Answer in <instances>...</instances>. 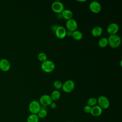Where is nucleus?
<instances>
[{
	"label": "nucleus",
	"mask_w": 122,
	"mask_h": 122,
	"mask_svg": "<svg viewBox=\"0 0 122 122\" xmlns=\"http://www.w3.org/2000/svg\"><path fill=\"white\" fill-rule=\"evenodd\" d=\"M107 39L108 44L112 48H118L121 43V38L117 34L110 35Z\"/></svg>",
	"instance_id": "f257e3e1"
},
{
	"label": "nucleus",
	"mask_w": 122,
	"mask_h": 122,
	"mask_svg": "<svg viewBox=\"0 0 122 122\" xmlns=\"http://www.w3.org/2000/svg\"><path fill=\"white\" fill-rule=\"evenodd\" d=\"M55 64L50 60H46L41 64V70L45 72L50 73L53 71L55 69Z\"/></svg>",
	"instance_id": "f03ea898"
},
{
	"label": "nucleus",
	"mask_w": 122,
	"mask_h": 122,
	"mask_svg": "<svg viewBox=\"0 0 122 122\" xmlns=\"http://www.w3.org/2000/svg\"><path fill=\"white\" fill-rule=\"evenodd\" d=\"M41 109L40 102L36 100L31 101L29 105V110L31 114H37Z\"/></svg>",
	"instance_id": "7ed1b4c3"
},
{
	"label": "nucleus",
	"mask_w": 122,
	"mask_h": 122,
	"mask_svg": "<svg viewBox=\"0 0 122 122\" xmlns=\"http://www.w3.org/2000/svg\"><path fill=\"white\" fill-rule=\"evenodd\" d=\"M97 103L102 110L108 109L110 105L109 100L104 96H101L97 99Z\"/></svg>",
	"instance_id": "20e7f679"
},
{
	"label": "nucleus",
	"mask_w": 122,
	"mask_h": 122,
	"mask_svg": "<svg viewBox=\"0 0 122 122\" xmlns=\"http://www.w3.org/2000/svg\"><path fill=\"white\" fill-rule=\"evenodd\" d=\"M75 87V84L73 81L69 80L64 82L62 85V90L67 93H70L71 92Z\"/></svg>",
	"instance_id": "39448f33"
},
{
	"label": "nucleus",
	"mask_w": 122,
	"mask_h": 122,
	"mask_svg": "<svg viewBox=\"0 0 122 122\" xmlns=\"http://www.w3.org/2000/svg\"><path fill=\"white\" fill-rule=\"evenodd\" d=\"M51 9L54 12L60 14L64 9V5L63 3L60 1H54L51 4Z\"/></svg>",
	"instance_id": "423d86ee"
},
{
	"label": "nucleus",
	"mask_w": 122,
	"mask_h": 122,
	"mask_svg": "<svg viewBox=\"0 0 122 122\" xmlns=\"http://www.w3.org/2000/svg\"><path fill=\"white\" fill-rule=\"evenodd\" d=\"M89 8L92 12L98 13L101 11L102 7L100 3L98 1H92L89 5Z\"/></svg>",
	"instance_id": "0eeeda50"
},
{
	"label": "nucleus",
	"mask_w": 122,
	"mask_h": 122,
	"mask_svg": "<svg viewBox=\"0 0 122 122\" xmlns=\"http://www.w3.org/2000/svg\"><path fill=\"white\" fill-rule=\"evenodd\" d=\"M66 26L69 31L73 32L77 30L78 24L75 20L71 19L67 20L66 23Z\"/></svg>",
	"instance_id": "6e6552de"
},
{
	"label": "nucleus",
	"mask_w": 122,
	"mask_h": 122,
	"mask_svg": "<svg viewBox=\"0 0 122 122\" xmlns=\"http://www.w3.org/2000/svg\"><path fill=\"white\" fill-rule=\"evenodd\" d=\"M52 100L51 96L48 94L42 95L40 99V103L43 106H48L52 102Z\"/></svg>",
	"instance_id": "1a4fd4ad"
},
{
	"label": "nucleus",
	"mask_w": 122,
	"mask_h": 122,
	"mask_svg": "<svg viewBox=\"0 0 122 122\" xmlns=\"http://www.w3.org/2000/svg\"><path fill=\"white\" fill-rule=\"evenodd\" d=\"M55 32L56 36L60 39H62L64 38L67 34V31L65 28L64 27L61 26L58 27Z\"/></svg>",
	"instance_id": "9d476101"
},
{
	"label": "nucleus",
	"mask_w": 122,
	"mask_h": 122,
	"mask_svg": "<svg viewBox=\"0 0 122 122\" xmlns=\"http://www.w3.org/2000/svg\"><path fill=\"white\" fill-rule=\"evenodd\" d=\"M119 30V25L116 23H112L110 24L107 28V30L108 33L110 35L116 34Z\"/></svg>",
	"instance_id": "9b49d317"
},
{
	"label": "nucleus",
	"mask_w": 122,
	"mask_h": 122,
	"mask_svg": "<svg viewBox=\"0 0 122 122\" xmlns=\"http://www.w3.org/2000/svg\"><path fill=\"white\" fill-rule=\"evenodd\" d=\"M10 68V64L6 59L3 58L0 60V69L4 71H8Z\"/></svg>",
	"instance_id": "f8f14e48"
},
{
	"label": "nucleus",
	"mask_w": 122,
	"mask_h": 122,
	"mask_svg": "<svg viewBox=\"0 0 122 122\" xmlns=\"http://www.w3.org/2000/svg\"><path fill=\"white\" fill-rule=\"evenodd\" d=\"M102 112V109L98 105H95L92 107L90 113L94 117L100 116Z\"/></svg>",
	"instance_id": "ddd939ff"
},
{
	"label": "nucleus",
	"mask_w": 122,
	"mask_h": 122,
	"mask_svg": "<svg viewBox=\"0 0 122 122\" xmlns=\"http://www.w3.org/2000/svg\"><path fill=\"white\" fill-rule=\"evenodd\" d=\"M61 15L63 18L67 20L71 19L73 16L72 12L71 10L68 9L64 10L61 13Z\"/></svg>",
	"instance_id": "4468645a"
},
{
	"label": "nucleus",
	"mask_w": 122,
	"mask_h": 122,
	"mask_svg": "<svg viewBox=\"0 0 122 122\" xmlns=\"http://www.w3.org/2000/svg\"><path fill=\"white\" fill-rule=\"evenodd\" d=\"M102 29L99 26H96L93 28L92 30V34L95 37H99L102 33Z\"/></svg>",
	"instance_id": "2eb2a0df"
},
{
	"label": "nucleus",
	"mask_w": 122,
	"mask_h": 122,
	"mask_svg": "<svg viewBox=\"0 0 122 122\" xmlns=\"http://www.w3.org/2000/svg\"><path fill=\"white\" fill-rule=\"evenodd\" d=\"M51 97L52 100V101H55L59 100L61 97V93L58 90H54L52 92Z\"/></svg>",
	"instance_id": "dca6fc26"
},
{
	"label": "nucleus",
	"mask_w": 122,
	"mask_h": 122,
	"mask_svg": "<svg viewBox=\"0 0 122 122\" xmlns=\"http://www.w3.org/2000/svg\"><path fill=\"white\" fill-rule=\"evenodd\" d=\"M71 37L74 40H75L76 41H79V40H80L82 39V34L80 31L76 30L72 32Z\"/></svg>",
	"instance_id": "f3484780"
},
{
	"label": "nucleus",
	"mask_w": 122,
	"mask_h": 122,
	"mask_svg": "<svg viewBox=\"0 0 122 122\" xmlns=\"http://www.w3.org/2000/svg\"><path fill=\"white\" fill-rule=\"evenodd\" d=\"M39 118L36 114H30L27 119V122H39Z\"/></svg>",
	"instance_id": "a211bd4d"
},
{
	"label": "nucleus",
	"mask_w": 122,
	"mask_h": 122,
	"mask_svg": "<svg viewBox=\"0 0 122 122\" xmlns=\"http://www.w3.org/2000/svg\"><path fill=\"white\" fill-rule=\"evenodd\" d=\"M37 114L39 119H43L46 117V116H47V111L45 108H43V107H41V110Z\"/></svg>",
	"instance_id": "6ab92c4d"
},
{
	"label": "nucleus",
	"mask_w": 122,
	"mask_h": 122,
	"mask_svg": "<svg viewBox=\"0 0 122 122\" xmlns=\"http://www.w3.org/2000/svg\"><path fill=\"white\" fill-rule=\"evenodd\" d=\"M108 44V39L106 37H103L101 38L98 42V45L99 47L101 48H104L106 47V46Z\"/></svg>",
	"instance_id": "aec40b11"
},
{
	"label": "nucleus",
	"mask_w": 122,
	"mask_h": 122,
	"mask_svg": "<svg viewBox=\"0 0 122 122\" xmlns=\"http://www.w3.org/2000/svg\"><path fill=\"white\" fill-rule=\"evenodd\" d=\"M97 103V99L94 97H91L89 98L87 101V105L91 107H93L96 105Z\"/></svg>",
	"instance_id": "412c9836"
},
{
	"label": "nucleus",
	"mask_w": 122,
	"mask_h": 122,
	"mask_svg": "<svg viewBox=\"0 0 122 122\" xmlns=\"http://www.w3.org/2000/svg\"><path fill=\"white\" fill-rule=\"evenodd\" d=\"M38 59L42 62L47 60V55L44 52H40L38 55Z\"/></svg>",
	"instance_id": "4be33fe9"
},
{
	"label": "nucleus",
	"mask_w": 122,
	"mask_h": 122,
	"mask_svg": "<svg viewBox=\"0 0 122 122\" xmlns=\"http://www.w3.org/2000/svg\"><path fill=\"white\" fill-rule=\"evenodd\" d=\"M62 85V83L61 81H55L53 83V87L55 89H56L57 90L61 88Z\"/></svg>",
	"instance_id": "5701e85b"
},
{
	"label": "nucleus",
	"mask_w": 122,
	"mask_h": 122,
	"mask_svg": "<svg viewBox=\"0 0 122 122\" xmlns=\"http://www.w3.org/2000/svg\"><path fill=\"white\" fill-rule=\"evenodd\" d=\"M91 109H92V107L89 106L88 105H86L84 107L83 111L86 113H90Z\"/></svg>",
	"instance_id": "b1692460"
},
{
	"label": "nucleus",
	"mask_w": 122,
	"mask_h": 122,
	"mask_svg": "<svg viewBox=\"0 0 122 122\" xmlns=\"http://www.w3.org/2000/svg\"><path fill=\"white\" fill-rule=\"evenodd\" d=\"M50 107H51V108H52V109H55V108H56V107H57V104H56V103L55 102H52L50 104Z\"/></svg>",
	"instance_id": "393cba45"
},
{
	"label": "nucleus",
	"mask_w": 122,
	"mask_h": 122,
	"mask_svg": "<svg viewBox=\"0 0 122 122\" xmlns=\"http://www.w3.org/2000/svg\"><path fill=\"white\" fill-rule=\"evenodd\" d=\"M58 26H57V25H53L52 27H51V30H52V31H55V30H56V29H57V28H58Z\"/></svg>",
	"instance_id": "a878e982"
},
{
	"label": "nucleus",
	"mask_w": 122,
	"mask_h": 122,
	"mask_svg": "<svg viewBox=\"0 0 122 122\" xmlns=\"http://www.w3.org/2000/svg\"><path fill=\"white\" fill-rule=\"evenodd\" d=\"M72 32L71 31H69L67 32V34H66V35H67L68 36H72Z\"/></svg>",
	"instance_id": "bb28decb"
},
{
	"label": "nucleus",
	"mask_w": 122,
	"mask_h": 122,
	"mask_svg": "<svg viewBox=\"0 0 122 122\" xmlns=\"http://www.w3.org/2000/svg\"><path fill=\"white\" fill-rule=\"evenodd\" d=\"M73 122L72 121H68V122Z\"/></svg>",
	"instance_id": "cd10ccee"
}]
</instances>
